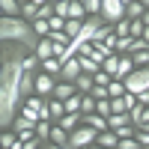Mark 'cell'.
Masks as SVG:
<instances>
[{
	"mask_svg": "<svg viewBox=\"0 0 149 149\" xmlns=\"http://www.w3.org/2000/svg\"><path fill=\"white\" fill-rule=\"evenodd\" d=\"M33 54L21 42H0V128H12L15 116L21 113L24 95H21V74L24 57Z\"/></svg>",
	"mask_w": 149,
	"mask_h": 149,
	"instance_id": "obj_1",
	"label": "cell"
},
{
	"mask_svg": "<svg viewBox=\"0 0 149 149\" xmlns=\"http://www.w3.org/2000/svg\"><path fill=\"white\" fill-rule=\"evenodd\" d=\"M0 42H21L27 45L30 51L36 54V45H39V36L33 30V21L21 18V15H3L0 18Z\"/></svg>",
	"mask_w": 149,
	"mask_h": 149,
	"instance_id": "obj_2",
	"label": "cell"
},
{
	"mask_svg": "<svg viewBox=\"0 0 149 149\" xmlns=\"http://www.w3.org/2000/svg\"><path fill=\"white\" fill-rule=\"evenodd\" d=\"M95 140H98V131L84 122L81 128H74V131L69 134V143H66V146H69V149H90Z\"/></svg>",
	"mask_w": 149,
	"mask_h": 149,
	"instance_id": "obj_3",
	"label": "cell"
},
{
	"mask_svg": "<svg viewBox=\"0 0 149 149\" xmlns=\"http://www.w3.org/2000/svg\"><path fill=\"white\" fill-rule=\"evenodd\" d=\"M125 90L128 93H143V90H149V66H143V69H134L128 78H125Z\"/></svg>",
	"mask_w": 149,
	"mask_h": 149,
	"instance_id": "obj_4",
	"label": "cell"
},
{
	"mask_svg": "<svg viewBox=\"0 0 149 149\" xmlns=\"http://www.w3.org/2000/svg\"><path fill=\"white\" fill-rule=\"evenodd\" d=\"M102 18L107 24H116L119 18H125V3L122 0H102Z\"/></svg>",
	"mask_w": 149,
	"mask_h": 149,
	"instance_id": "obj_5",
	"label": "cell"
},
{
	"mask_svg": "<svg viewBox=\"0 0 149 149\" xmlns=\"http://www.w3.org/2000/svg\"><path fill=\"white\" fill-rule=\"evenodd\" d=\"M84 74V66H81V57H72L63 63V72H60V81H66V84H74Z\"/></svg>",
	"mask_w": 149,
	"mask_h": 149,
	"instance_id": "obj_6",
	"label": "cell"
},
{
	"mask_svg": "<svg viewBox=\"0 0 149 149\" xmlns=\"http://www.w3.org/2000/svg\"><path fill=\"white\" fill-rule=\"evenodd\" d=\"M54 90H57V78L39 69V74H36V93L45 95V98H51V95H54Z\"/></svg>",
	"mask_w": 149,
	"mask_h": 149,
	"instance_id": "obj_7",
	"label": "cell"
},
{
	"mask_svg": "<svg viewBox=\"0 0 149 149\" xmlns=\"http://www.w3.org/2000/svg\"><path fill=\"white\" fill-rule=\"evenodd\" d=\"M36 57H39V60H51V57H57V45L48 39V36H45V39H39V45H36Z\"/></svg>",
	"mask_w": 149,
	"mask_h": 149,
	"instance_id": "obj_8",
	"label": "cell"
},
{
	"mask_svg": "<svg viewBox=\"0 0 149 149\" xmlns=\"http://www.w3.org/2000/svg\"><path fill=\"white\" fill-rule=\"evenodd\" d=\"M36 74H39V72H27V69H24V74H21V95L24 98L36 93Z\"/></svg>",
	"mask_w": 149,
	"mask_h": 149,
	"instance_id": "obj_9",
	"label": "cell"
},
{
	"mask_svg": "<svg viewBox=\"0 0 149 149\" xmlns=\"http://www.w3.org/2000/svg\"><path fill=\"white\" fill-rule=\"evenodd\" d=\"M74 93H78V86H74V84H66V81H57V90H54V98H60V102H66V98H72Z\"/></svg>",
	"mask_w": 149,
	"mask_h": 149,
	"instance_id": "obj_10",
	"label": "cell"
},
{
	"mask_svg": "<svg viewBox=\"0 0 149 149\" xmlns=\"http://www.w3.org/2000/svg\"><path fill=\"white\" fill-rule=\"evenodd\" d=\"M95 143H102V146H107V149H116V146H119V134H116L113 128L98 131V140H95Z\"/></svg>",
	"mask_w": 149,
	"mask_h": 149,
	"instance_id": "obj_11",
	"label": "cell"
},
{
	"mask_svg": "<svg viewBox=\"0 0 149 149\" xmlns=\"http://www.w3.org/2000/svg\"><path fill=\"white\" fill-rule=\"evenodd\" d=\"M122 125H134V122H131V113H110L107 116V128H122Z\"/></svg>",
	"mask_w": 149,
	"mask_h": 149,
	"instance_id": "obj_12",
	"label": "cell"
},
{
	"mask_svg": "<svg viewBox=\"0 0 149 149\" xmlns=\"http://www.w3.org/2000/svg\"><path fill=\"white\" fill-rule=\"evenodd\" d=\"M84 122L93 125L95 131H107V116H102V113H84Z\"/></svg>",
	"mask_w": 149,
	"mask_h": 149,
	"instance_id": "obj_13",
	"label": "cell"
},
{
	"mask_svg": "<svg viewBox=\"0 0 149 149\" xmlns=\"http://www.w3.org/2000/svg\"><path fill=\"white\" fill-rule=\"evenodd\" d=\"M48 107H51V116H54V122H60V119H63L66 116V102H60V98H48Z\"/></svg>",
	"mask_w": 149,
	"mask_h": 149,
	"instance_id": "obj_14",
	"label": "cell"
},
{
	"mask_svg": "<svg viewBox=\"0 0 149 149\" xmlns=\"http://www.w3.org/2000/svg\"><path fill=\"white\" fill-rule=\"evenodd\" d=\"M42 72H48V74H54V78L60 81V72H63V63H60L57 57H51V60H42Z\"/></svg>",
	"mask_w": 149,
	"mask_h": 149,
	"instance_id": "obj_15",
	"label": "cell"
},
{
	"mask_svg": "<svg viewBox=\"0 0 149 149\" xmlns=\"http://www.w3.org/2000/svg\"><path fill=\"white\" fill-rule=\"evenodd\" d=\"M51 143H60V146L69 143V131L60 125V122H54V128H51Z\"/></svg>",
	"mask_w": 149,
	"mask_h": 149,
	"instance_id": "obj_16",
	"label": "cell"
},
{
	"mask_svg": "<svg viewBox=\"0 0 149 149\" xmlns=\"http://www.w3.org/2000/svg\"><path fill=\"white\" fill-rule=\"evenodd\" d=\"M51 128H54V122H51V119H39V125H36V134H39V140L51 143Z\"/></svg>",
	"mask_w": 149,
	"mask_h": 149,
	"instance_id": "obj_17",
	"label": "cell"
},
{
	"mask_svg": "<svg viewBox=\"0 0 149 149\" xmlns=\"http://www.w3.org/2000/svg\"><path fill=\"white\" fill-rule=\"evenodd\" d=\"M74 86H78V93H84V95H86V93H93V86H95V81H93V74H86V72H84L81 78L74 81Z\"/></svg>",
	"mask_w": 149,
	"mask_h": 149,
	"instance_id": "obj_18",
	"label": "cell"
},
{
	"mask_svg": "<svg viewBox=\"0 0 149 149\" xmlns=\"http://www.w3.org/2000/svg\"><path fill=\"white\" fill-rule=\"evenodd\" d=\"M102 69L110 74V78H116V72H119V54L113 51V54H110V57L104 60V63H102Z\"/></svg>",
	"mask_w": 149,
	"mask_h": 149,
	"instance_id": "obj_19",
	"label": "cell"
},
{
	"mask_svg": "<svg viewBox=\"0 0 149 149\" xmlns=\"http://www.w3.org/2000/svg\"><path fill=\"white\" fill-rule=\"evenodd\" d=\"M0 9H3V15H21V0H0Z\"/></svg>",
	"mask_w": 149,
	"mask_h": 149,
	"instance_id": "obj_20",
	"label": "cell"
},
{
	"mask_svg": "<svg viewBox=\"0 0 149 149\" xmlns=\"http://www.w3.org/2000/svg\"><path fill=\"white\" fill-rule=\"evenodd\" d=\"M86 21V18H84ZM84 21H78V18H66V33L72 36V39H78L81 36V30H84Z\"/></svg>",
	"mask_w": 149,
	"mask_h": 149,
	"instance_id": "obj_21",
	"label": "cell"
},
{
	"mask_svg": "<svg viewBox=\"0 0 149 149\" xmlns=\"http://www.w3.org/2000/svg\"><path fill=\"white\" fill-rule=\"evenodd\" d=\"M81 57V54H78ZM81 66H84V72L86 74H95V72H102V63H98L95 57H81Z\"/></svg>",
	"mask_w": 149,
	"mask_h": 149,
	"instance_id": "obj_22",
	"label": "cell"
},
{
	"mask_svg": "<svg viewBox=\"0 0 149 149\" xmlns=\"http://www.w3.org/2000/svg\"><path fill=\"white\" fill-rule=\"evenodd\" d=\"M143 12H146V6L140 3V0H134V3L125 6V18H131V21H134V18H143Z\"/></svg>",
	"mask_w": 149,
	"mask_h": 149,
	"instance_id": "obj_23",
	"label": "cell"
},
{
	"mask_svg": "<svg viewBox=\"0 0 149 149\" xmlns=\"http://www.w3.org/2000/svg\"><path fill=\"white\" fill-rule=\"evenodd\" d=\"M33 30L39 39H45V36H51V21H45V18H36L33 21Z\"/></svg>",
	"mask_w": 149,
	"mask_h": 149,
	"instance_id": "obj_24",
	"label": "cell"
},
{
	"mask_svg": "<svg viewBox=\"0 0 149 149\" xmlns=\"http://www.w3.org/2000/svg\"><path fill=\"white\" fill-rule=\"evenodd\" d=\"M21 18H27V21H36V18H39V6H36L33 0H30V3H24V6H21Z\"/></svg>",
	"mask_w": 149,
	"mask_h": 149,
	"instance_id": "obj_25",
	"label": "cell"
},
{
	"mask_svg": "<svg viewBox=\"0 0 149 149\" xmlns=\"http://www.w3.org/2000/svg\"><path fill=\"white\" fill-rule=\"evenodd\" d=\"M113 33L116 36H131V18H119L113 24Z\"/></svg>",
	"mask_w": 149,
	"mask_h": 149,
	"instance_id": "obj_26",
	"label": "cell"
},
{
	"mask_svg": "<svg viewBox=\"0 0 149 149\" xmlns=\"http://www.w3.org/2000/svg\"><path fill=\"white\" fill-rule=\"evenodd\" d=\"M107 93H110V98L125 95V93H128V90H125V81H110V84H107Z\"/></svg>",
	"mask_w": 149,
	"mask_h": 149,
	"instance_id": "obj_27",
	"label": "cell"
},
{
	"mask_svg": "<svg viewBox=\"0 0 149 149\" xmlns=\"http://www.w3.org/2000/svg\"><path fill=\"white\" fill-rule=\"evenodd\" d=\"M110 107H113V113H128V102H125V95L110 98Z\"/></svg>",
	"mask_w": 149,
	"mask_h": 149,
	"instance_id": "obj_28",
	"label": "cell"
},
{
	"mask_svg": "<svg viewBox=\"0 0 149 149\" xmlns=\"http://www.w3.org/2000/svg\"><path fill=\"white\" fill-rule=\"evenodd\" d=\"M143 33H146L143 18H134V21H131V36H134V39H143Z\"/></svg>",
	"mask_w": 149,
	"mask_h": 149,
	"instance_id": "obj_29",
	"label": "cell"
},
{
	"mask_svg": "<svg viewBox=\"0 0 149 149\" xmlns=\"http://www.w3.org/2000/svg\"><path fill=\"white\" fill-rule=\"evenodd\" d=\"M54 15H57V6H54V3H42V6H39V18H45V21H51Z\"/></svg>",
	"mask_w": 149,
	"mask_h": 149,
	"instance_id": "obj_30",
	"label": "cell"
},
{
	"mask_svg": "<svg viewBox=\"0 0 149 149\" xmlns=\"http://www.w3.org/2000/svg\"><path fill=\"white\" fill-rule=\"evenodd\" d=\"M95 113H102V116H110V113H113V107H110V98H98Z\"/></svg>",
	"mask_w": 149,
	"mask_h": 149,
	"instance_id": "obj_31",
	"label": "cell"
},
{
	"mask_svg": "<svg viewBox=\"0 0 149 149\" xmlns=\"http://www.w3.org/2000/svg\"><path fill=\"white\" fill-rule=\"evenodd\" d=\"M93 81H95L98 86H107V84H110V81H113V78H110V74H107V72L102 69V72H95V74H93Z\"/></svg>",
	"mask_w": 149,
	"mask_h": 149,
	"instance_id": "obj_32",
	"label": "cell"
},
{
	"mask_svg": "<svg viewBox=\"0 0 149 149\" xmlns=\"http://www.w3.org/2000/svg\"><path fill=\"white\" fill-rule=\"evenodd\" d=\"M86 3V12L90 15H102V0H84Z\"/></svg>",
	"mask_w": 149,
	"mask_h": 149,
	"instance_id": "obj_33",
	"label": "cell"
},
{
	"mask_svg": "<svg viewBox=\"0 0 149 149\" xmlns=\"http://www.w3.org/2000/svg\"><path fill=\"white\" fill-rule=\"evenodd\" d=\"M69 3H72V0H63V3H54V6H57V15H60V18H69Z\"/></svg>",
	"mask_w": 149,
	"mask_h": 149,
	"instance_id": "obj_34",
	"label": "cell"
},
{
	"mask_svg": "<svg viewBox=\"0 0 149 149\" xmlns=\"http://www.w3.org/2000/svg\"><path fill=\"white\" fill-rule=\"evenodd\" d=\"M90 95H95V98H110V93H107V86H98V84L93 86V93H90Z\"/></svg>",
	"mask_w": 149,
	"mask_h": 149,
	"instance_id": "obj_35",
	"label": "cell"
},
{
	"mask_svg": "<svg viewBox=\"0 0 149 149\" xmlns=\"http://www.w3.org/2000/svg\"><path fill=\"white\" fill-rule=\"evenodd\" d=\"M137 102H140V104H146V107H149V90H143V93H137Z\"/></svg>",
	"mask_w": 149,
	"mask_h": 149,
	"instance_id": "obj_36",
	"label": "cell"
},
{
	"mask_svg": "<svg viewBox=\"0 0 149 149\" xmlns=\"http://www.w3.org/2000/svg\"><path fill=\"white\" fill-rule=\"evenodd\" d=\"M45 149H69V146H60V143H45Z\"/></svg>",
	"mask_w": 149,
	"mask_h": 149,
	"instance_id": "obj_37",
	"label": "cell"
},
{
	"mask_svg": "<svg viewBox=\"0 0 149 149\" xmlns=\"http://www.w3.org/2000/svg\"><path fill=\"white\" fill-rule=\"evenodd\" d=\"M143 24H146V27H149V9L143 12Z\"/></svg>",
	"mask_w": 149,
	"mask_h": 149,
	"instance_id": "obj_38",
	"label": "cell"
},
{
	"mask_svg": "<svg viewBox=\"0 0 149 149\" xmlns=\"http://www.w3.org/2000/svg\"><path fill=\"white\" fill-rule=\"evenodd\" d=\"M90 149H107V146H102V143H93V146H90Z\"/></svg>",
	"mask_w": 149,
	"mask_h": 149,
	"instance_id": "obj_39",
	"label": "cell"
},
{
	"mask_svg": "<svg viewBox=\"0 0 149 149\" xmlns=\"http://www.w3.org/2000/svg\"><path fill=\"white\" fill-rule=\"evenodd\" d=\"M33 3H36V6H42V3H51V0H33Z\"/></svg>",
	"mask_w": 149,
	"mask_h": 149,
	"instance_id": "obj_40",
	"label": "cell"
},
{
	"mask_svg": "<svg viewBox=\"0 0 149 149\" xmlns=\"http://www.w3.org/2000/svg\"><path fill=\"white\" fill-rule=\"evenodd\" d=\"M143 39H146V42H149V27H146V33H143Z\"/></svg>",
	"mask_w": 149,
	"mask_h": 149,
	"instance_id": "obj_41",
	"label": "cell"
},
{
	"mask_svg": "<svg viewBox=\"0 0 149 149\" xmlns=\"http://www.w3.org/2000/svg\"><path fill=\"white\" fill-rule=\"evenodd\" d=\"M140 3H143V6H146V9H149V0H140Z\"/></svg>",
	"mask_w": 149,
	"mask_h": 149,
	"instance_id": "obj_42",
	"label": "cell"
},
{
	"mask_svg": "<svg viewBox=\"0 0 149 149\" xmlns=\"http://www.w3.org/2000/svg\"><path fill=\"white\" fill-rule=\"evenodd\" d=\"M122 3H125V6H128V3H134V0H122Z\"/></svg>",
	"mask_w": 149,
	"mask_h": 149,
	"instance_id": "obj_43",
	"label": "cell"
},
{
	"mask_svg": "<svg viewBox=\"0 0 149 149\" xmlns=\"http://www.w3.org/2000/svg\"><path fill=\"white\" fill-rule=\"evenodd\" d=\"M51 3H63V0H51Z\"/></svg>",
	"mask_w": 149,
	"mask_h": 149,
	"instance_id": "obj_44",
	"label": "cell"
},
{
	"mask_svg": "<svg viewBox=\"0 0 149 149\" xmlns=\"http://www.w3.org/2000/svg\"><path fill=\"white\" fill-rule=\"evenodd\" d=\"M24 3H30V0H21V6H24Z\"/></svg>",
	"mask_w": 149,
	"mask_h": 149,
	"instance_id": "obj_45",
	"label": "cell"
}]
</instances>
